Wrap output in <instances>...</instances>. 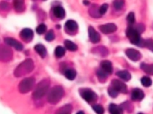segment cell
<instances>
[{"mask_svg":"<svg viewBox=\"0 0 153 114\" xmlns=\"http://www.w3.org/2000/svg\"><path fill=\"white\" fill-rule=\"evenodd\" d=\"M34 68L33 61L30 59H26L20 63L14 71V75L17 77H20L25 75L31 72Z\"/></svg>","mask_w":153,"mask_h":114,"instance_id":"obj_1","label":"cell"},{"mask_svg":"<svg viewBox=\"0 0 153 114\" xmlns=\"http://www.w3.org/2000/svg\"><path fill=\"white\" fill-rule=\"evenodd\" d=\"M126 34L132 44L139 46H143V40L141 38L140 33L133 26H128L126 30Z\"/></svg>","mask_w":153,"mask_h":114,"instance_id":"obj_2","label":"cell"},{"mask_svg":"<svg viewBox=\"0 0 153 114\" xmlns=\"http://www.w3.org/2000/svg\"><path fill=\"white\" fill-rule=\"evenodd\" d=\"M50 82L48 79H44L41 81L36 86L32 93V97L34 99H39L42 98L47 92Z\"/></svg>","mask_w":153,"mask_h":114,"instance_id":"obj_3","label":"cell"},{"mask_svg":"<svg viewBox=\"0 0 153 114\" xmlns=\"http://www.w3.org/2000/svg\"><path fill=\"white\" fill-rule=\"evenodd\" d=\"M63 94L64 90L62 87L56 86L50 90L47 96V101L49 103L56 104L61 100Z\"/></svg>","mask_w":153,"mask_h":114,"instance_id":"obj_4","label":"cell"},{"mask_svg":"<svg viewBox=\"0 0 153 114\" xmlns=\"http://www.w3.org/2000/svg\"><path fill=\"white\" fill-rule=\"evenodd\" d=\"M35 80L33 77H27L24 78L19 84V90L22 93H26L30 91L34 84Z\"/></svg>","mask_w":153,"mask_h":114,"instance_id":"obj_5","label":"cell"},{"mask_svg":"<svg viewBox=\"0 0 153 114\" xmlns=\"http://www.w3.org/2000/svg\"><path fill=\"white\" fill-rule=\"evenodd\" d=\"M79 93L82 99L88 103L95 102L97 98L96 93L90 88H82L80 90Z\"/></svg>","mask_w":153,"mask_h":114,"instance_id":"obj_6","label":"cell"},{"mask_svg":"<svg viewBox=\"0 0 153 114\" xmlns=\"http://www.w3.org/2000/svg\"><path fill=\"white\" fill-rule=\"evenodd\" d=\"M13 57V52L11 49L5 46H0V61L2 62H8Z\"/></svg>","mask_w":153,"mask_h":114,"instance_id":"obj_7","label":"cell"},{"mask_svg":"<svg viewBox=\"0 0 153 114\" xmlns=\"http://www.w3.org/2000/svg\"><path fill=\"white\" fill-rule=\"evenodd\" d=\"M111 86L113 88H114L118 93H126L127 91V88L126 84H124V83L119 80H112L111 81Z\"/></svg>","mask_w":153,"mask_h":114,"instance_id":"obj_8","label":"cell"},{"mask_svg":"<svg viewBox=\"0 0 153 114\" xmlns=\"http://www.w3.org/2000/svg\"><path fill=\"white\" fill-rule=\"evenodd\" d=\"M125 53L127 56L133 61H137L142 58V55L140 52L135 49H127L125 51Z\"/></svg>","mask_w":153,"mask_h":114,"instance_id":"obj_9","label":"cell"},{"mask_svg":"<svg viewBox=\"0 0 153 114\" xmlns=\"http://www.w3.org/2000/svg\"><path fill=\"white\" fill-rule=\"evenodd\" d=\"M99 28L103 33L107 34L115 32L117 29V27L114 23H107L99 26Z\"/></svg>","mask_w":153,"mask_h":114,"instance_id":"obj_10","label":"cell"},{"mask_svg":"<svg viewBox=\"0 0 153 114\" xmlns=\"http://www.w3.org/2000/svg\"><path fill=\"white\" fill-rule=\"evenodd\" d=\"M20 36L23 41L29 42L33 39V32L29 28H25L20 31Z\"/></svg>","mask_w":153,"mask_h":114,"instance_id":"obj_11","label":"cell"},{"mask_svg":"<svg viewBox=\"0 0 153 114\" xmlns=\"http://www.w3.org/2000/svg\"><path fill=\"white\" fill-rule=\"evenodd\" d=\"M88 31L90 40L93 43H98L100 40V36L99 33L92 26H90L88 27Z\"/></svg>","mask_w":153,"mask_h":114,"instance_id":"obj_12","label":"cell"},{"mask_svg":"<svg viewBox=\"0 0 153 114\" xmlns=\"http://www.w3.org/2000/svg\"><path fill=\"white\" fill-rule=\"evenodd\" d=\"M4 42L9 46L14 47L17 50H22L23 49V45L12 37H5L4 39Z\"/></svg>","mask_w":153,"mask_h":114,"instance_id":"obj_13","label":"cell"},{"mask_svg":"<svg viewBox=\"0 0 153 114\" xmlns=\"http://www.w3.org/2000/svg\"><path fill=\"white\" fill-rule=\"evenodd\" d=\"M145 97V94L143 91L139 88H136L133 90L131 92V98L133 101H141Z\"/></svg>","mask_w":153,"mask_h":114,"instance_id":"obj_14","label":"cell"},{"mask_svg":"<svg viewBox=\"0 0 153 114\" xmlns=\"http://www.w3.org/2000/svg\"><path fill=\"white\" fill-rule=\"evenodd\" d=\"M100 68L108 74H111L113 72L112 64L111 62L108 60H104L101 62Z\"/></svg>","mask_w":153,"mask_h":114,"instance_id":"obj_15","label":"cell"},{"mask_svg":"<svg viewBox=\"0 0 153 114\" xmlns=\"http://www.w3.org/2000/svg\"><path fill=\"white\" fill-rule=\"evenodd\" d=\"M65 28L70 32H75L78 29V24L76 21L72 20H69L65 23Z\"/></svg>","mask_w":153,"mask_h":114,"instance_id":"obj_16","label":"cell"},{"mask_svg":"<svg viewBox=\"0 0 153 114\" xmlns=\"http://www.w3.org/2000/svg\"><path fill=\"white\" fill-rule=\"evenodd\" d=\"M72 106L71 104H66L60 107L54 114H71Z\"/></svg>","mask_w":153,"mask_h":114,"instance_id":"obj_17","label":"cell"},{"mask_svg":"<svg viewBox=\"0 0 153 114\" xmlns=\"http://www.w3.org/2000/svg\"><path fill=\"white\" fill-rule=\"evenodd\" d=\"M53 14L56 18L59 19H63L65 17V11L60 6H56L54 8Z\"/></svg>","mask_w":153,"mask_h":114,"instance_id":"obj_18","label":"cell"},{"mask_svg":"<svg viewBox=\"0 0 153 114\" xmlns=\"http://www.w3.org/2000/svg\"><path fill=\"white\" fill-rule=\"evenodd\" d=\"M109 111L111 114H123L121 107L114 103H111L109 104Z\"/></svg>","mask_w":153,"mask_h":114,"instance_id":"obj_19","label":"cell"},{"mask_svg":"<svg viewBox=\"0 0 153 114\" xmlns=\"http://www.w3.org/2000/svg\"><path fill=\"white\" fill-rule=\"evenodd\" d=\"M116 75L120 77L121 79L125 81H128L131 79V74L130 73L126 70H123V71H119L117 72Z\"/></svg>","mask_w":153,"mask_h":114,"instance_id":"obj_20","label":"cell"},{"mask_svg":"<svg viewBox=\"0 0 153 114\" xmlns=\"http://www.w3.org/2000/svg\"><path fill=\"white\" fill-rule=\"evenodd\" d=\"M35 50L39 55L42 58H44L47 55V49L42 44H37L34 47Z\"/></svg>","mask_w":153,"mask_h":114,"instance_id":"obj_21","label":"cell"},{"mask_svg":"<svg viewBox=\"0 0 153 114\" xmlns=\"http://www.w3.org/2000/svg\"><path fill=\"white\" fill-rule=\"evenodd\" d=\"M140 67L145 73L153 75V64H148L142 62L140 64Z\"/></svg>","mask_w":153,"mask_h":114,"instance_id":"obj_22","label":"cell"},{"mask_svg":"<svg viewBox=\"0 0 153 114\" xmlns=\"http://www.w3.org/2000/svg\"><path fill=\"white\" fill-rule=\"evenodd\" d=\"M13 5L16 11L17 12H21L25 10V5L23 1H14L13 2Z\"/></svg>","mask_w":153,"mask_h":114,"instance_id":"obj_23","label":"cell"},{"mask_svg":"<svg viewBox=\"0 0 153 114\" xmlns=\"http://www.w3.org/2000/svg\"><path fill=\"white\" fill-rule=\"evenodd\" d=\"M65 76L69 80H74L76 76V72L73 69H68L65 71Z\"/></svg>","mask_w":153,"mask_h":114,"instance_id":"obj_24","label":"cell"},{"mask_svg":"<svg viewBox=\"0 0 153 114\" xmlns=\"http://www.w3.org/2000/svg\"><path fill=\"white\" fill-rule=\"evenodd\" d=\"M64 45L65 48L71 51H76L78 49L77 45L72 41L69 40H66L64 42Z\"/></svg>","mask_w":153,"mask_h":114,"instance_id":"obj_25","label":"cell"},{"mask_svg":"<svg viewBox=\"0 0 153 114\" xmlns=\"http://www.w3.org/2000/svg\"><path fill=\"white\" fill-rule=\"evenodd\" d=\"M54 53L56 57L61 58L62 57L65 53V48L61 46H58L54 50Z\"/></svg>","mask_w":153,"mask_h":114,"instance_id":"obj_26","label":"cell"},{"mask_svg":"<svg viewBox=\"0 0 153 114\" xmlns=\"http://www.w3.org/2000/svg\"><path fill=\"white\" fill-rule=\"evenodd\" d=\"M141 84L145 87H150L152 84V80L147 76H144L141 78Z\"/></svg>","mask_w":153,"mask_h":114,"instance_id":"obj_27","label":"cell"},{"mask_svg":"<svg viewBox=\"0 0 153 114\" xmlns=\"http://www.w3.org/2000/svg\"><path fill=\"white\" fill-rule=\"evenodd\" d=\"M97 76L100 81H104L106 80V79L108 77V74L106 73L104 71H103L101 68L98 69L96 72Z\"/></svg>","mask_w":153,"mask_h":114,"instance_id":"obj_28","label":"cell"},{"mask_svg":"<svg viewBox=\"0 0 153 114\" xmlns=\"http://www.w3.org/2000/svg\"><path fill=\"white\" fill-rule=\"evenodd\" d=\"M143 46L153 52V40L148 39L143 40Z\"/></svg>","mask_w":153,"mask_h":114,"instance_id":"obj_29","label":"cell"},{"mask_svg":"<svg viewBox=\"0 0 153 114\" xmlns=\"http://www.w3.org/2000/svg\"><path fill=\"white\" fill-rule=\"evenodd\" d=\"M92 108L97 114H104V109L102 105L99 104H95L93 105Z\"/></svg>","mask_w":153,"mask_h":114,"instance_id":"obj_30","label":"cell"},{"mask_svg":"<svg viewBox=\"0 0 153 114\" xmlns=\"http://www.w3.org/2000/svg\"><path fill=\"white\" fill-rule=\"evenodd\" d=\"M124 5V1L122 0H117L113 2V6L116 10H120Z\"/></svg>","mask_w":153,"mask_h":114,"instance_id":"obj_31","label":"cell"},{"mask_svg":"<svg viewBox=\"0 0 153 114\" xmlns=\"http://www.w3.org/2000/svg\"><path fill=\"white\" fill-rule=\"evenodd\" d=\"M99 8H97V6L93 5L92 6L90 9V14L91 15L94 17H98L100 16L99 12Z\"/></svg>","mask_w":153,"mask_h":114,"instance_id":"obj_32","label":"cell"},{"mask_svg":"<svg viewBox=\"0 0 153 114\" xmlns=\"http://www.w3.org/2000/svg\"><path fill=\"white\" fill-rule=\"evenodd\" d=\"M46 30H47V26L43 23L39 24L36 28V31L37 33L39 34H44L46 31Z\"/></svg>","mask_w":153,"mask_h":114,"instance_id":"obj_33","label":"cell"},{"mask_svg":"<svg viewBox=\"0 0 153 114\" xmlns=\"http://www.w3.org/2000/svg\"><path fill=\"white\" fill-rule=\"evenodd\" d=\"M108 93L109 96H111V97H112V98L117 97L118 96V93H118L114 88H113L111 86H110L108 87Z\"/></svg>","mask_w":153,"mask_h":114,"instance_id":"obj_34","label":"cell"},{"mask_svg":"<svg viewBox=\"0 0 153 114\" xmlns=\"http://www.w3.org/2000/svg\"><path fill=\"white\" fill-rule=\"evenodd\" d=\"M127 21L130 24H133L135 23V15L134 13L130 12L127 16Z\"/></svg>","mask_w":153,"mask_h":114,"instance_id":"obj_35","label":"cell"},{"mask_svg":"<svg viewBox=\"0 0 153 114\" xmlns=\"http://www.w3.org/2000/svg\"><path fill=\"white\" fill-rule=\"evenodd\" d=\"M54 33L53 30H50L47 33V34L45 36V39L47 41L50 42V41H52L53 40H54Z\"/></svg>","mask_w":153,"mask_h":114,"instance_id":"obj_36","label":"cell"},{"mask_svg":"<svg viewBox=\"0 0 153 114\" xmlns=\"http://www.w3.org/2000/svg\"><path fill=\"white\" fill-rule=\"evenodd\" d=\"M108 9V4H102L99 8V12L100 15L105 14Z\"/></svg>","mask_w":153,"mask_h":114,"instance_id":"obj_37","label":"cell"},{"mask_svg":"<svg viewBox=\"0 0 153 114\" xmlns=\"http://www.w3.org/2000/svg\"><path fill=\"white\" fill-rule=\"evenodd\" d=\"M140 33L143 32L145 30V26L142 24H138L136 27H134Z\"/></svg>","mask_w":153,"mask_h":114,"instance_id":"obj_38","label":"cell"},{"mask_svg":"<svg viewBox=\"0 0 153 114\" xmlns=\"http://www.w3.org/2000/svg\"><path fill=\"white\" fill-rule=\"evenodd\" d=\"M0 8L2 10H7L9 8V4L6 2H1L0 4Z\"/></svg>","mask_w":153,"mask_h":114,"instance_id":"obj_39","label":"cell"},{"mask_svg":"<svg viewBox=\"0 0 153 114\" xmlns=\"http://www.w3.org/2000/svg\"><path fill=\"white\" fill-rule=\"evenodd\" d=\"M76 114H84V112H82V111H79V112H78Z\"/></svg>","mask_w":153,"mask_h":114,"instance_id":"obj_40","label":"cell"},{"mask_svg":"<svg viewBox=\"0 0 153 114\" xmlns=\"http://www.w3.org/2000/svg\"><path fill=\"white\" fill-rule=\"evenodd\" d=\"M83 3L85 4V5H88L90 4V2H88V1H84Z\"/></svg>","mask_w":153,"mask_h":114,"instance_id":"obj_41","label":"cell"},{"mask_svg":"<svg viewBox=\"0 0 153 114\" xmlns=\"http://www.w3.org/2000/svg\"><path fill=\"white\" fill-rule=\"evenodd\" d=\"M137 114H143V113H142V112H139V113H138Z\"/></svg>","mask_w":153,"mask_h":114,"instance_id":"obj_42","label":"cell"}]
</instances>
